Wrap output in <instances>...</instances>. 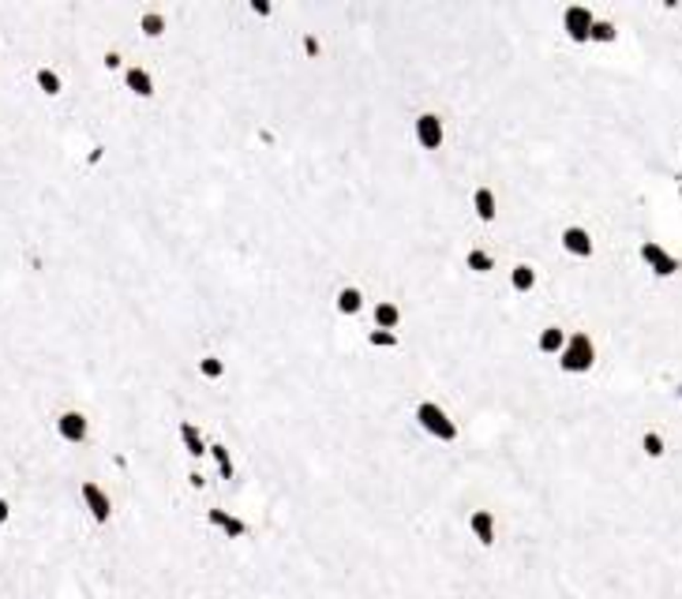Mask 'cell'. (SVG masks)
I'll list each match as a JSON object with an SVG mask.
<instances>
[{"instance_id":"6da1fadb","label":"cell","mask_w":682,"mask_h":599,"mask_svg":"<svg viewBox=\"0 0 682 599\" xmlns=\"http://www.w3.org/2000/svg\"><path fill=\"white\" fill-rule=\"evenodd\" d=\"M132 101L0 61V599H634L612 368L469 278L424 176H327L371 117L341 49L176 0ZM566 326V322H563Z\"/></svg>"},{"instance_id":"7a4b0ae2","label":"cell","mask_w":682,"mask_h":599,"mask_svg":"<svg viewBox=\"0 0 682 599\" xmlns=\"http://www.w3.org/2000/svg\"><path fill=\"white\" fill-rule=\"evenodd\" d=\"M555 368H559V375H566V378H585V375L597 371L600 368V341H597V334L570 330L563 352L555 356Z\"/></svg>"},{"instance_id":"3957f363","label":"cell","mask_w":682,"mask_h":599,"mask_svg":"<svg viewBox=\"0 0 682 599\" xmlns=\"http://www.w3.org/2000/svg\"><path fill=\"white\" fill-rule=\"evenodd\" d=\"M634 259L653 281H675L682 274V255L671 251L660 236H641V240L634 244Z\"/></svg>"},{"instance_id":"277c9868","label":"cell","mask_w":682,"mask_h":599,"mask_svg":"<svg viewBox=\"0 0 682 599\" xmlns=\"http://www.w3.org/2000/svg\"><path fill=\"white\" fill-rule=\"evenodd\" d=\"M409 135H412V147L424 150V154H442L451 147V124H446V117L435 113V109H420V113L409 120Z\"/></svg>"},{"instance_id":"5b68a950","label":"cell","mask_w":682,"mask_h":599,"mask_svg":"<svg viewBox=\"0 0 682 599\" xmlns=\"http://www.w3.org/2000/svg\"><path fill=\"white\" fill-rule=\"evenodd\" d=\"M555 244H559V251L570 259V263H592L597 259V232H592V225L585 222H570L563 225L559 232H555Z\"/></svg>"},{"instance_id":"8992f818","label":"cell","mask_w":682,"mask_h":599,"mask_svg":"<svg viewBox=\"0 0 682 599\" xmlns=\"http://www.w3.org/2000/svg\"><path fill=\"white\" fill-rule=\"evenodd\" d=\"M592 23H597V8L592 4H563V12H559V34L573 49H589Z\"/></svg>"},{"instance_id":"52a82bcc","label":"cell","mask_w":682,"mask_h":599,"mask_svg":"<svg viewBox=\"0 0 682 599\" xmlns=\"http://www.w3.org/2000/svg\"><path fill=\"white\" fill-rule=\"evenodd\" d=\"M469 214H473V222L483 225V229H491L499 222V214H502V195L495 184H476L469 191Z\"/></svg>"},{"instance_id":"ba28073f","label":"cell","mask_w":682,"mask_h":599,"mask_svg":"<svg viewBox=\"0 0 682 599\" xmlns=\"http://www.w3.org/2000/svg\"><path fill=\"white\" fill-rule=\"evenodd\" d=\"M120 83H124V94H128L132 101H154L158 98V76L139 61H132L128 68H124Z\"/></svg>"},{"instance_id":"9c48e42d","label":"cell","mask_w":682,"mask_h":599,"mask_svg":"<svg viewBox=\"0 0 682 599\" xmlns=\"http://www.w3.org/2000/svg\"><path fill=\"white\" fill-rule=\"evenodd\" d=\"M135 34L142 42H161L169 34V15H166V8H161V0H150L147 8L139 12V20H135Z\"/></svg>"},{"instance_id":"30bf717a","label":"cell","mask_w":682,"mask_h":599,"mask_svg":"<svg viewBox=\"0 0 682 599\" xmlns=\"http://www.w3.org/2000/svg\"><path fill=\"white\" fill-rule=\"evenodd\" d=\"M30 83H34V90L45 98V101H57L61 94H64V86H68V79H64V71L53 64V61H42L38 68H34V76H30Z\"/></svg>"},{"instance_id":"8fae6325","label":"cell","mask_w":682,"mask_h":599,"mask_svg":"<svg viewBox=\"0 0 682 599\" xmlns=\"http://www.w3.org/2000/svg\"><path fill=\"white\" fill-rule=\"evenodd\" d=\"M461 270L469 278H488L499 270V255L491 247H483V244H473V247H465L461 251Z\"/></svg>"},{"instance_id":"7c38bea8","label":"cell","mask_w":682,"mask_h":599,"mask_svg":"<svg viewBox=\"0 0 682 599\" xmlns=\"http://www.w3.org/2000/svg\"><path fill=\"white\" fill-rule=\"evenodd\" d=\"M566 337H570V330H566L563 322H548V326H540V330H536V337H532V349H536V356L555 360V356L563 352Z\"/></svg>"},{"instance_id":"4fadbf2b","label":"cell","mask_w":682,"mask_h":599,"mask_svg":"<svg viewBox=\"0 0 682 599\" xmlns=\"http://www.w3.org/2000/svg\"><path fill=\"white\" fill-rule=\"evenodd\" d=\"M637 453L649 465H660L663 457L671 453V442H668V434H663V427H645L641 434H637Z\"/></svg>"},{"instance_id":"5bb4252c","label":"cell","mask_w":682,"mask_h":599,"mask_svg":"<svg viewBox=\"0 0 682 599\" xmlns=\"http://www.w3.org/2000/svg\"><path fill=\"white\" fill-rule=\"evenodd\" d=\"M619 34H622V30H619L615 15H607V12L600 15V12H597V23H592V30H589V45H592V49H612V45L619 42Z\"/></svg>"},{"instance_id":"9a60e30c","label":"cell","mask_w":682,"mask_h":599,"mask_svg":"<svg viewBox=\"0 0 682 599\" xmlns=\"http://www.w3.org/2000/svg\"><path fill=\"white\" fill-rule=\"evenodd\" d=\"M248 4V12L256 15L259 23H266V20H274V12H278V0H244Z\"/></svg>"}]
</instances>
